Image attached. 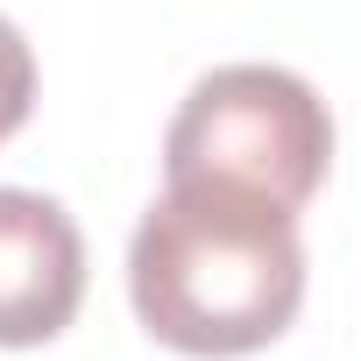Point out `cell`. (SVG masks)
I'll use <instances>...</instances> for the list:
<instances>
[{"label":"cell","mask_w":361,"mask_h":361,"mask_svg":"<svg viewBox=\"0 0 361 361\" xmlns=\"http://www.w3.org/2000/svg\"><path fill=\"white\" fill-rule=\"evenodd\" d=\"M333 163L326 99L283 64H220L206 71L163 135V177H213L283 213H305Z\"/></svg>","instance_id":"7a4b0ae2"},{"label":"cell","mask_w":361,"mask_h":361,"mask_svg":"<svg viewBox=\"0 0 361 361\" xmlns=\"http://www.w3.org/2000/svg\"><path fill=\"white\" fill-rule=\"evenodd\" d=\"M29 106H36V50H29V36L8 15H0V142L29 121Z\"/></svg>","instance_id":"277c9868"},{"label":"cell","mask_w":361,"mask_h":361,"mask_svg":"<svg viewBox=\"0 0 361 361\" xmlns=\"http://www.w3.org/2000/svg\"><path fill=\"white\" fill-rule=\"evenodd\" d=\"M85 241L43 192L0 185V347H43L78 319Z\"/></svg>","instance_id":"3957f363"},{"label":"cell","mask_w":361,"mask_h":361,"mask_svg":"<svg viewBox=\"0 0 361 361\" xmlns=\"http://www.w3.org/2000/svg\"><path fill=\"white\" fill-rule=\"evenodd\" d=\"M128 298L149 340L234 361L269 340L305 305L298 213L213 177H170L128 241Z\"/></svg>","instance_id":"6da1fadb"}]
</instances>
